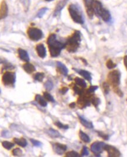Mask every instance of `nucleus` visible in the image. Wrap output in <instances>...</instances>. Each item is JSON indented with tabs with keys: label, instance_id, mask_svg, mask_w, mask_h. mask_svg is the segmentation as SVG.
I'll return each mask as SVG.
<instances>
[{
	"label": "nucleus",
	"instance_id": "6ab92c4d",
	"mask_svg": "<svg viewBox=\"0 0 127 157\" xmlns=\"http://www.w3.org/2000/svg\"><path fill=\"white\" fill-rule=\"evenodd\" d=\"M57 67L60 70V71L63 74L64 76H66L68 74V69L67 68L63 65L62 62H57Z\"/></svg>",
	"mask_w": 127,
	"mask_h": 157
},
{
	"label": "nucleus",
	"instance_id": "393cba45",
	"mask_svg": "<svg viewBox=\"0 0 127 157\" xmlns=\"http://www.w3.org/2000/svg\"><path fill=\"white\" fill-rule=\"evenodd\" d=\"M2 145L4 148L7 150H10L14 146V144L12 142H10L7 141H4L2 142Z\"/></svg>",
	"mask_w": 127,
	"mask_h": 157
},
{
	"label": "nucleus",
	"instance_id": "5701e85b",
	"mask_svg": "<svg viewBox=\"0 0 127 157\" xmlns=\"http://www.w3.org/2000/svg\"><path fill=\"white\" fill-rule=\"evenodd\" d=\"M47 133L51 137L58 138L61 137L60 134L57 131H56L55 130H53V129H49L47 131Z\"/></svg>",
	"mask_w": 127,
	"mask_h": 157
},
{
	"label": "nucleus",
	"instance_id": "2eb2a0df",
	"mask_svg": "<svg viewBox=\"0 0 127 157\" xmlns=\"http://www.w3.org/2000/svg\"><path fill=\"white\" fill-rule=\"evenodd\" d=\"M18 56H19V57L20 58V59L25 61V62L29 61V60H30L29 56H28L27 52L25 50H22L21 48H19L18 50Z\"/></svg>",
	"mask_w": 127,
	"mask_h": 157
},
{
	"label": "nucleus",
	"instance_id": "c756f323",
	"mask_svg": "<svg viewBox=\"0 0 127 157\" xmlns=\"http://www.w3.org/2000/svg\"><path fill=\"white\" fill-rule=\"evenodd\" d=\"M66 157H80V156L79 155L78 153H76L75 151H70V152H68L66 154Z\"/></svg>",
	"mask_w": 127,
	"mask_h": 157
},
{
	"label": "nucleus",
	"instance_id": "ddd939ff",
	"mask_svg": "<svg viewBox=\"0 0 127 157\" xmlns=\"http://www.w3.org/2000/svg\"><path fill=\"white\" fill-rule=\"evenodd\" d=\"M68 1V0H60L58 2V3L57 4V6L55 8L54 16H57L61 12V11L63 9V7L65 6Z\"/></svg>",
	"mask_w": 127,
	"mask_h": 157
},
{
	"label": "nucleus",
	"instance_id": "49530a36",
	"mask_svg": "<svg viewBox=\"0 0 127 157\" xmlns=\"http://www.w3.org/2000/svg\"><path fill=\"white\" fill-rule=\"evenodd\" d=\"M75 103H71L70 105H69V107H71V108H74L75 107Z\"/></svg>",
	"mask_w": 127,
	"mask_h": 157
},
{
	"label": "nucleus",
	"instance_id": "a19ab883",
	"mask_svg": "<svg viewBox=\"0 0 127 157\" xmlns=\"http://www.w3.org/2000/svg\"><path fill=\"white\" fill-rule=\"evenodd\" d=\"M99 135H100L101 137L105 139H108V136H106V135L102 133H99Z\"/></svg>",
	"mask_w": 127,
	"mask_h": 157
},
{
	"label": "nucleus",
	"instance_id": "79ce46f5",
	"mask_svg": "<svg viewBox=\"0 0 127 157\" xmlns=\"http://www.w3.org/2000/svg\"><path fill=\"white\" fill-rule=\"evenodd\" d=\"M117 94L120 96V97H122L123 96V93L121 92V91L120 90V89H117V91H116Z\"/></svg>",
	"mask_w": 127,
	"mask_h": 157
},
{
	"label": "nucleus",
	"instance_id": "9d476101",
	"mask_svg": "<svg viewBox=\"0 0 127 157\" xmlns=\"http://www.w3.org/2000/svg\"><path fill=\"white\" fill-rule=\"evenodd\" d=\"M8 5L5 1H2L0 4V20L4 19L8 16Z\"/></svg>",
	"mask_w": 127,
	"mask_h": 157
},
{
	"label": "nucleus",
	"instance_id": "423d86ee",
	"mask_svg": "<svg viewBox=\"0 0 127 157\" xmlns=\"http://www.w3.org/2000/svg\"><path fill=\"white\" fill-rule=\"evenodd\" d=\"M108 78L112 85L118 86L120 83L121 74L119 71L114 70L108 74Z\"/></svg>",
	"mask_w": 127,
	"mask_h": 157
},
{
	"label": "nucleus",
	"instance_id": "aec40b11",
	"mask_svg": "<svg viewBox=\"0 0 127 157\" xmlns=\"http://www.w3.org/2000/svg\"><path fill=\"white\" fill-rule=\"evenodd\" d=\"M14 141L16 144H18V145L21 146L22 147H25L27 145V142L26 141L25 139L22 138L20 139H18V138H14Z\"/></svg>",
	"mask_w": 127,
	"mask_h": 157
},
{
	"label": "nucleus",
	"instance_id": "6e6552de",
	"mask_svg": "<svg viewBox=\"0 0 127 157\" xmlns=\"http://www.w3.org/2000/svg\"><path fill=\"white\" fill-rule=\"evenodd\" d=\"M104 150L108 152V157H120L121 156V153L119 150L111 145H108L106 144Z\"/></svg>",
	"mask_w": 127,
	"mask_h": 157
},
{
	"label": "nucleus",
	"instance_id": "c03bdc74",
	"mask_svg": "<svg viewBox=\"0 0 127 157\" xmlns=\"http://www.w3.org/2000/svg\"><path fill=\"white\" fill-rule=\"evenodd\" d=\"M124 65H125L127 70V56H126L124 58Z\"/></svg>",
	"mask_w": 127,
	"mask_h": 157
},
{
	"label": "nucleus",
	"instance_id": "20e7f679",
	"mask_svg": "<svg viewBox=\"0 0 127 157\" xmlns=\"http://www.w3.org/2000/svg\"><path fill=\"white\" fill-rule=\"evenodd\" d=\"M27 34L30 39L35 41L41 39L43 37L42 31L39 28L34 27L29 28L27 31Z\"/></svg>",
	"mask_w": 127,
	"mask_h": 157
},
{
	"label": "nucleus",
	"instance_id": "bb28decb",
	"mask_svg": "<svg viewBox=\"0 0 127 157\" xmlns=\"http://www.w3.org/2000/svg\"><path fill=\"white\" fill-rule=\"evenodd\" d=\"M44 77H45V75H44V73H37V74H35L34 75V79L36 81L41 82V81H42L43 79L44 78Z\"/></svg>",
	"mask_w": 127,
	"mask_h": 157
},
{
	"label": "nucleus",
	"instance_id": "7ed1b4c3",
	"mask_svg": "<svg viewBox=\"0 0 127 157\" xmlns=\"http://www.w3.org/2000/svg\"><path fill=\"white\" fill-rule=\"evenodd\" d=\"M69 13L72 20L78 24H84L83 17L78 9V8L74 4H71L68 7Z\"/></svg>",
	"mask_w": 127,
	"mask_h": 157
},
{
	"label": "nucleus",
	"instance_id": "f704fd0d",
	"mask_svg": "<svg viewBox=\"0 0 127 157\" xmlns=\"http://www.w3.org/2000/svg\"><path fill=\"white\" fill-rule=\"evenodd\" d=\"M91 102L95 106V107H98V105L100 104V99L97 98H93L91 99Z\"/></svg>",
	"mask_w": 127,
	"mask_h": 157
},
{
	"label": "nucleus",
	"instance_id": "2f4dec72",
	"mask_svg": "<svg viewBox=\"0 0 127 157\" xmlns=\"http://www.w3.org/2000/svg\"><path fill=\"white\" fill-rule=\"evenodd\" d=\"M44 86H45V88L47 90H49V91L51 90L52 89V88H53V84H52V83L50 81H47V82H45Z\"/></svg>",
	"mask_w": 127,
	"mask_h": 157
},
{
	"label": "nucleus",
	"instance_id": "0eeeda50",
	"mask_svg": "<svg viewBox=\"0 0 127 157\" xmlns=\"http://www.w3.org/2000/svg\"><path fill=\"white\" fill-rule=\"evenodd\" d=\"M105 145L106 144L104 142H95L91 145V150L94 154L99 156V155H100V154L103 152Z\"/></svg>",
	"mask_w": 127,
	"mask_h": 157
},
{
	"label": "nucleus",
	"instance_id": "1a4fd4ad",
	"mask_svg": "<svg viewBox=\"0 0 127 157\" xmlns=\"http://www.w3.org/2000/svg\"><path fill=\"white\" fill-rule=\"evenodd\" d=\"M94 1V0H84L85 7H86L88 16L91 19H92L93 18V16L94 14L93 8H92Z\"/></svg>",
	"mask_w": 127,
	"mask_h": 157
},
{
	"label": "nucleus",
	"instance_id": "473e14b6",
	"mask_svg": "<svg viewBox=\"0 0 127 157\" xmlns=\"http://www.w3.org/2000/svg\"><path fill=\"white\" fill-rule=\"evenodd\" d=\"M47 10L48 9L47 8H42L41 9H40V11H38V14H37V17L38 18H41L42 16L44 15V14L46 13Z\"/></svg>",
	"mask_w": 127,
	"mask_h": 157
},
{
	"label": "nucleus",
	"instance_id": "7c9ffc66",
	"mask_svg": "<svg viewBox=\"0 0 127 157\" xmlns=\"http://www.w3.org/2000/svg\"><path fill=\"white\" fill-rule=\"evenodd\" d=\"M13 154L14 156H18L20 157L22 155V152L20 148H16L13 151Z\"/></svg>",
	"mask_w": 127,
	"mask_h": 157
},
{
	"label": "nucleus",
	"instance_id": "f8f14e48",
	"mask_svg": "<svg viewBox=\"0 0 127 157\" xmlns=\"http://www.w3.org/2000/svg\"><path fill=\"white\" fill-rule=\"evenodd\" d=\"M36 51L40 57L44 59L46 56V49L42 44H39L36 46Z\"/></svg>",
	"mask_w": 127,
	"mask_h": 157
},
{
	"label": "nucleus",
	"instance_id": "e433bc0d",
	"mask_svg": "<svg viewBox=\"0 0 127 157\" xmlns=\"http://www.w3.org/2000/svg\"><path fill=\"white\" fill-rule=\"evenodd\" d=\"M74 90L75 93L76 94H77L81 95V94H82L83 93V90H81L80 88H78L77 86H76V85L74 87Z\"/></svg>",
	"mask_w": 127,
	"mask_h": 157
},
{
	"label": "nucleus",
	"instance_id": "b1692460",
	"mask_svg": "<svg viewBox=\"0 0 127 157\" xmlns=\"http://www.w3.org/2000/svg\"><path fill=\"white\" fill-rule=\"evenodd\" d=\"M75 83L78 85L79 86L83 87V88H85L86 87V84L84 80L83 79L80 78L78 77H77L75 78Z\"/></svg>",
	"mask_w": 127,
	"mask_h": 157
},
{
	"label": "nucleus",
	"instance_id": "39448f33",
	"mask_svg": "<svg viewBox=\"0 0 127 157\" xmlns=\"http://www.w3.org/2000/svg\"><path fill=\"white\" fill-rule=\"evenodd\" d=\"M16 76L14 73L7 71L2 77V82L5 86L13 85L16 82Z\"/></svg>",
	"mask_w": 127,
	"mask_h": 157
},
{
	"label": "nucleus",
	"instance_id": "412c9836",
	"mask_svg": "<svg viewBox=\"0 0 127 157\" xmlns=\"http://www.w3.org/2000/svg\"><path fill=\"white\" fill-rule=\"evenodd\" d=\"M79 118L80 120L81 121V123L85 127L87 128H93V125L92 124V122L88 121L87 120L85 119L84 118L81 116H79Z\"/></svg>",
	"mask_w": 127,
	"mask_h": 157
},
{
	"label": "nucleus",
	"instance_id": "c85d7f7f",
	"mask_svg": "<svg viewBox=\"0 0 127 157\" xmlns=\"http://www.w3.org/2000/svg\"><path fill=\"white\" fill-rule=\"evenodd\" d=\"M106 65L107 68H109V69H112V68H115L117 66V65L115 64H114L113 62V61L112 60H111V59H109V60H108L107 61Z\"/></svg>",
	"mask_w": 127,
	"mask_h": 157
},
{
	"label": "nucleus",
	"instance_id": "de8ad7c7",
	"mask_svg": "<svg viewBox=\"0 0 127 157\" xmlns=\"http://www.w3.org/2000/svg\"><path fill=\"white\" fill-rule=\"evenodd\" d=\"M46 1H53V0H45Z\"/></svg>",
	"mask_w": 127,
	"mask_h": 157
},
{
	"label": "nucleus",
	"instance_id": "f257e3e1",
	"mask_svg": "<svg viewBox=\"0 0 127 157\" xmlns=\"http://www.w3.org/2000/svg\"><path fill=\"white\" fill-rule=\"evenodd\" d=\"M47 44L52 57H58L60 54L62 49L65 47V43L57 41L56 35L54 34H52L49 36L47 39Z\"/></svg>",
	"mask_w": 127,
	"mask_h": 157
},
{
	"label": "nucleus",
	"instance_id": "37998d69",
	"mask_svg": "<svg viewBox=\"0 0 127 157\" xmlns=\"http://www.w3.org/2000/svg\"><path fill=\"white\" fill-rule=\"evenodd\" d=\"M68 89L67 88H63V89L61 90V93L63 94H65V93L68 91Z\"/></svg>",
	"mask_w": 127,
	"mask_h": 157
},
{
	"label": "nucleus",
	"instance_id": "58836bf2",
	"mask_svg": "<svg viewBox=\"0 0 127 157\" xmlns=\"http://www.w3.org/2000/svg\"><path fill=\"white\" fill-rule=\"evenodd\" d=\"M98 86H91L89 87V88L88 89V92L89 93H94L95 91H96L97 89H98Z\"/></svg>",
	"mask_w": 127,
	"mask_h": 157
},
{
	"label": "nucleus",
	"instance_id": "4468645a",
	"mask_svg": "<svg viewBox=\"0 0 127 157\" xmlns=\"http://www.w3.org/2000/svg\"><path fill=\"white\" fill-rule=\"evenodd\" d=\"M53 147H54V150H55V151L58 154H63L64 151L66 150V146L63 145V144H55L54 145H53Z\"/></svg>",
	"mask_w": 127,
	"mask_h": 157
},
{
	"label": "nucleus",
	"instance_id": "a211bd4d",
	"mask_svg": "<svg viewBox=\"0 0 127 157\" xmlns=\"http://www.w3.org/2000/svg\"><path fill=\"white\" fill-rule=\"evenodd\" d=\"M100 17H101L103 19V20H104V21H109V20H111V14L109 13V12L103 8L101 14L100 15Z\"/></svg>",
	"mask_w": 127,
	"mask_h": 157
},
{
	"label": "nucleus",
	"instance_id": "dca6fc26",
	"mask_svg": "<svg viewBox=\"0 0 127 157\" xmlns=\"http://www.w3.org/2000/svg\"><path fill=\"white\" fill-rule=\"evenodd\" d=\"M74 70H75V71L77 73H78L80 75H81V76H83L85 79H86V80L91 81L92 78L91 76V74L89 72H88L87 71L85 70H78V69H74Z\"/></svg>",
	"mask_w": 127,
	"mask_h": 157
},
{
	"label": "nucleus",
	"instance_id": "f03ea898",
	"mask_svg": "<svg viewBox=\"0 0 127 157\" xmlns=\"http://www.w3.org/2000/svg\"><path fill=\"white\" fill-rule=\"evenodd\" d=\"M81 41V35L78 31H76L74 34L69 37L65 43V47L68 51L75 53L80 46Z\"/></svg>",
	"mask_w": 127,
	"mask_h": 157
},
{
	"label": "nucleus",
	"instance_id": "cd10ccee",
	"mask_svg": "<svg viewBox=\"0 0 127 157\" xmlns=\"http://www.w3.org/2000/svg\"><path fill=\"white\" fill-rule=\"evenodd\" d=\"M44 98H45L47 100H48V101L52 102H55V100L52 97V96L50 94H49L48 93H47V92L44 93Z\"/></svg>",
	"mask_w": 127,
	"mask_h": 157
},
{
	"label": "nucleus",
	"instance_id": "ea45409f",
	"mask_svg": "<svg viewBox=\"0 0 127 157\" xmlns=\"http://www.w3.org/2000/svg\"><path fill=\"white\" fill-rule=\"evenodd\" d=\"M103 87L104 88V91L106 92V93H108L109 92V85L107 84V83H104L103 84Z\"/></svg>",
	"mask_w": 127,
	"mask_h": 157
},
{
	"label": "nucleus",
	"instance_id": "c9c22d12",
	"mask_svg": "<svg viewBox=\"0 0 127 157\" xmlns=\"http://www.w3.org/2000/svg\"><path fill=\"white\" fill-rule=\"evenodd\" d=\"M30 141H31V142L32 143V144H33L34 146H35V147H41V145H42V144H41L40 141H36V140L33 139H31Z\"/></svg>",
	"mask_w": 127,
	"mask_h": 157
},
{
	"label": "nucleus",
	"instance_id": "a878e982",
	"mask_svg": "<svg viewBox=\"0 0 127 157\" xmlns=\"http://www.w3.org/2000/svg\"><path fill=\"white\" fill-rule=\"evenodd\" d=\"M79 135H80V137L81 138V139L83 140L85 142H89L90 141V139L89 137L82 131H80Z\"/></svg>",
	"mask_w": 127,
	"mask_h": 157
},
{
	"label": "nucleus",
	"instance_id": "4c0bfd02",
	"mask_svg": "<svg viewBox=\"0 0 127 157\" xmlns=\"http://www.w3.org/2000/svg\"><path fill=\"white\" fill-rule=\"evenodd\" d=\"M89 154V152H88V150L86 147H84L83 151H82V153H81V156L84 157V156H87Z\"/></svg>",
	"mask_w": 127,
	"mask_h": 157
},
{
	"label": "nucleus",
	"instance_id": "9b49d317",
	"mask_svg": "<svg viewBox=\"0 0 127 157\" xmlns=\"http://www.w3.org/2000/svg\"><path fill=\"white\" fill-rule=\"evenodd\" d=\"M92 8H93L94 14H95L98 17H100L101 12L103 10L102 4L97 0H94L93 2Z\"/></svg>",
	"mask_w": 127,
	"mask_h": 157
},
{
	"label": "nucleus",
	"instance_id": "4be33fe9",
	"mask_svg": "<svg viewBox=\"0 0 127 157\" xmlns=\"http://www.w3.org/2000/svg\"><path fill=\"white\" fill-rule=\"evenodd\" d=\"M35 100L37 102H38L39 103V104L40 105H41L42 107H46L47 105V102L45 101V100L42 98V97L40 96V95H38L37 94L36 96H35Z\"/></svg>",
	"mask_w": 127,
	"mask_h": 157
},
{
	"label": "nucleus",
	"instance_id": "72a5a7b5",
	"mask_svg": "<svg viewBox=\"0 0 127 157\" xmlns=\"http://www.w3.org/2000/svg\"><path fill=\"white\" fill-rule=\"evenodd\" d=\"M55 125L56 126H57L58 128H62V129H68V125H63L61 122H55Z\"/></svg>",
	"mask_w": 127,
	"mask_h": 157
},
{
	"label": "nucleus",
	"instance_id": "a18cd8bd",
	"mask_svg": "<svg viewBox=\"0 0 127 157\" xmlns=\"http://www.w3.org/2000/svg\"><path fill=\"white\" fill-rule=\"evenodd\" d=\"M5 62H6L5 59L2 58V57H0V64H4Z\"/></svg>",
	"mask_w": 127,
	"mask_h": 157
},
{
	"label": "nucleus",
	"instance_id": "f3484780",
	"mask_svg": "<svg viewBox=\"0 0 127 157\" xmlns=\"http://www.w3.org/2000/svg\"><path fill=\"white\" fill-rule=\"evenodd\" d=\"M22 68L24 70V71L28 74H31L35 71V67L32 64H30V63H27L23 65Z\"/></svg>",
	"mask_w": 127,
	"mask_h": 157
}]
</instances>
